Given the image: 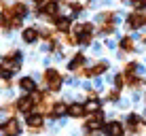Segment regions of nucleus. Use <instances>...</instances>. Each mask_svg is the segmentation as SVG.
<instances>
[{"instance_id":"1","label":"nucleus","mask_w":146,"mask_h":136,"mask_svg":"<svg viewBox=\"0 0 146 136\" xmlns=\"http://www.w3.org/2000/svg\"><path fill=\"white\" fill-rule=\"evenodd\" d=\"M62 87H64V77L59 74V70H55V68H47L44 70L42 89H49V92L57 94V92H62Z\"/></svg>"},{"instance_id":"19","label":"nucleus","mask_w":146,"mask_h":136,"mask_svg":"<svg viewBox=\"0 0 146 136\" xmlns=\"http://www.w3.org/2000/svg\"><path fill=\"white\" fill-rule=\"evenodd\" d=\"M0 94H2V85H0Z\"/></svg>"},{"instance_id":"16","label":"nucleus","mask_w":146,"mask_h":136,"mask_svg":"<svg viewBox=\"0 0 146 136\" xmlns=\"http://www.w3.org/2000/svg\"><path fill=\"white\" fill-rule=\"evenodd\" d=\"M135 9H138V11L146 9V0H135Z\"/></svg>"},{"instance_id":"5","label":"nucleus","mask_w":146,"mask_h":136,"mask_svg":"<svg viewBox=\"0 0 146 136\" xmlns=\"http://www.w3.org/2000/svg\"><path fill=\"white\" fill-rule=\"evenodd\" d=\"M17 87H19V92L26 94V96L38 92V83H36V79H34L32 74H30V77H21V79L17 81Z\"/></svg>"},{"instance_id":"3","label":"nucleus","mask_w":146,"mask_h":136,"mask_svg":"<svg viewBox=\"0 0 146 136\" xmlns=\"http://www.w3.org/2000/svg\"><path fill=\"white\" fill-rule=\"evenodd\" d=\"M26 125L32 134H38L40 130H44V115L40 113H30L26 115Z\"/></svg>"},{"instance_id":"14","label":"nucleus","mask_w":146,"mask_h":136,"mask_svg":"<svg viewBox=\"0 0 146 136\" xmlns=\"http://www.w3.org/2000/svg\"><path fill=\"white\" fill-rule=\"evenodd\" d=\"M70 28V19H66V17H62L57 21V30H68Z\"/></svg>"},{"instance_id":"10","label":"nucleus","mask_w":146,"mask_h":136,"mask_svg":"<svg viewBox=\"0 0 146 136\" xmlns=\"http://www.w3.org/2000/svg\"><path fill=\"white\" fill-rule=\"evenodd\" d=\"M21 36H23V43L32 45V43H36V38H38V30L36 28H26Z\"/></svg>"},{"instance_id":"18","label":"nucleus","mask_w":146,"mask_h":136,"mask_svg":"<svg viewBox=\"0 0 146 136\" xmlns=\"http://www.w3.org/2000/svg\"><path fill=\"white\" fill-rule=\"evenodd\" d=\"M123 4H131V0H123Z\"/></svg>"},{"instance_id":"9","label":"nucleus","mask_w":146,"mask_h":136,"mask_svg":"<svg viewBox=\"0 0 146 136\" xmlns=\"http://www.w3.org/2000/svg\"><path fill=\"white\" fill-rule=\"evenodd\" d=\"M85 64H87L85 53H76V55L68 62V70H70V72H80V70H85Z\"/></svg>"},{"instance_id":"13","label":"nucleus","mask_w":146,"mask_h":136,"mask_svg":"<svg viewBox=\"0 0 146 136\" xmlns=\"http://www.w3.org/2000/svg\"><path fill=\"white\" fill-rule=\"evenodd\" d=\"M121 51H125V53H131L133 51V41L129 36H125L123 41H121Z\"/></svg>"},{"instance_id":"20","label":"nucleus","mask_w":146,"mask_h":136,"mask_svg":"<svg viewBox=\"0 0 146 136\" xmlns=\"http://www.w3.org/2000/svg\"><path fill=\"white\" fill-rule=\"evenodd\" d=\"M144 104H146V100H144Z\"/></svg>"},{"instance_id":"8","label":"nucleus","mask_w":146,"mask_h":136,"mask_svg":"<svg viewBox=\"0 0 146 136\" xmlns=\"http://www.w3.org/2000/svg\"><path fill=\"white\" fill-rule=\"evenodd\" d=\"M85 115H87V107H85V102H80V100H74V102L68 107V117L83 119Z\"/></svg>"},{"instance_id":"2","label":"nucleus","mask_w":146,"mask_h":136,"mask_svg":"<svg viewBox=\"0 0 146 136\" xmlns=\"http://www.w3.org/2000/svg\"><path fill=\"white\" fill-rule=\"evenodd\" d=\"M0 132H2V136H21L23 123L17 117H9L4 121H0Z\"/></svg>"},{"instance_id":"17","label":"nucleus","mask_w":146,"mask_h":136,"mask_svg":"<svg viewBox=\"0 0 146 136\" xmlns=\"http://www.w3.org/2000/svg\"><path fill=\"white\" fill-rule=\"evenodd\" d=\"M32 2H36V4H44V0H32Z\"/></svg>"},{"instance_id":"12","label":"nucleus","mask_w":146,"mask_h":136,"mask_svg":"<svg viewBox=\"0 0 146 136\" xmlns=\"http://www.w3.org/2000/svg\"><path fill=\"white\" fill-rule=\"evenodd\" d=\"M85 107H87V115L89 113H98L102 111V100L95 98V100H85Z\"/></svg>"},{"instance_id":"11","label":"nucleus","mask_w":146,"mask_h":136,"mask_svg":"<svg viewBox=\"0 0 146 136\" xmlns=\"http://www.w3.org/2000/svg\"><path fill=\"white\" fill-rule=\"evenodd\" d=\"M142 23H146V17H144V15H140V13L129 15V21H127V26H129V28H140Z\"/></svg>"},{"instance_id":"15","label":"nucleus","mask_w":146,"mask_h":136,"mask_svg":"<svg viewBox=\"0 0 146 136\" xmlns=\"http://www.w3.org/2000/svg\"><path fill=\"white\" fill-rule=\"evenodd\" d=\"M117 109H129V100L127 98H121L117 102Z\"/></svg>"},{"instance_id":"7","label":"nucleus","mask_w":146,"mask_h":136,"mask_svg":"<svg viewBox=\"0 0 146 136\" xmlns=\"http://www.w3.org/2000/svg\"><path fill=\"white\" fill-rule=\"evenodd\" d=\"M68 107L70 104L66 102V100H57V102L53 104V109H51V119H55V121L66 119L68 117Z\"/></svg>"},{"instance_id":"4","label":"nucleus","mask_w":146,"mask_h":136,"mask_svg":"<svg viewBox=\"0 0 146 136\" xmlns=\"http://www.w3.org/2000/svg\"><path fill=\"white\" fill-rule=\"evenodd\" d=\"M15 107H17V113H21L23 117L30 115V113L34 111V100H32V96L21 94L19 98H15Z\"/></svg>"},{"instance_id":"6","label":"nucleus","mask_w":146,"mask_h":136,"mask_svg":"<svg viewBox=\"0 0 146 136\" xmlns=\"http://www.w3.org/2000/svg\"><path fill=\"white\" fill-rule=\"evenodd\" d=\"M102 134H106V136H125V123L123 121H117V119L106 121V123H104Z\"/></svg>"}]
</instances>
